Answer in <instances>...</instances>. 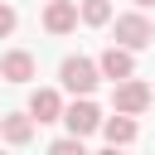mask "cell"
<instances>
[{
	"label": "cell",
	"mask_w": 155,
	"mask_h": 155,
	"mask_svg": "<svg viewBox=\"0 0 155 155\" xmlns=\"http://www.w3.org/2000/svg\"><path fill=\"white\" fill-rule=\"evenodd\" d=\"M111 34H116V48H126V53H136V48H150V44H155V24H150V15H140V10L116 15Z\"/></svg>",
	"instance_id": "obj_1"
},
{
	"label": "cell",
	"mask_w": 155,
	"mask_h": 155,
	"mask_svg": "<svg viewBox=\"0 0 155 155\" xmlns=\"http://www.w3.org/2000/svg\"><path fill=\"white\" fill-rule=\"evenodd\" d=\"M58 78H63V87H68L73 97H92V92H97V82H102L97 63H92V58H82V53H68V58L58 63Z\"/></svg>",
	"instance_id": "obj_2"
},
{
	"label": "cell",
	"mask_w": 155,
	"mask_h": 155,
	"mask_svg": "<svg viewBox=\"0 0 155 155\" xmlns=\"http://www.w3.org/2000/svg\"><path fill=\"white\" fill-rule=\"evenodd\" d=\"M111 107H116V116H140L145 107H150V87L140 82V78H126V82H116L111 87Z\"/></svg>",
	"instance_id": "obj_3"
},
{
	"label": "cell",
	"mask_w": 155,
	"mask_h": 155,
	"mask_svg": "<svg viewBox=\"0 0 155 155\" xmlns=\"http://www.w3.org/2000/svg\"><path fill=\"white\" fill-rule=\"evenodd\" d=\"M63 126H68V136H73V140H82V136L102 131V111H97L87 97H78L73 107H63Z\"/></svg>",
	"instance_id": "obj_4"
},
{
	"label": "cell",
	"mask_w": 155,
	"mask_h": 155,
	"mask_svg": "<svg viewBox=\"0 0 155 155\" xmlns=\"http://www.w3.org/2000/svg\"><path fill=\"white\" fill-rule=\"evenodd\" d=\"M34 126H44V121H63V97L53 92V87H34L29 92V111H24Z\"/></svg>",
	"instance_id": "obj_5"
},
{
	"label": "cell",
	"mask_w": 155,
	"mask_h": 155,
	"mask_svg": "<svg viewBox=\"0 0 155 155\" xmlns=\"http://www.w3.org/2000/svg\"><path fill=\"white\" fill-rule=\"evenodd\" d=\"M97 73L102 78H111V82H126V78H136V53H126V48H102V58H97Z\"/></svg>",
	"instance_id": "obj_6"
},
{
	"label": "cell",
	"mask_w": 155,
	"mask_h": 155,
	"mask_svg": "<svg viewBox=\"0 0 155 155\" xmlns=\"http://www.w3.org/2000/svg\"><path fill=\"white\" fill-rule=\"evenodd\" d=\"M44 29L48 34H73L78 29V0H48L44 5Z\"/></svg>",
	"instance_id": "obj_7"
},
{
	"label": "cell",
	"mask_w": 155,
	"mask_h": 155,
	"mask_svg": "<svg viewBox=\"0 0 155 155\" xmlns=\"http://www.w3.org/2000/svg\"><path fill=\"white\" fill-rule=\"evenodd\" d=\"M34 73H39V63H34L29 48H10V53H0V78H5V82H29Z\"/></svg>",
	"instance_id": "obj_8"
},
{
	"label": "cell",
	"mask_w": 155,
	"mask_h": 155,
	"mask_svg": "<svg viewBox=\"0 0 155 155\" xmlns=\"http://www.w3.org/2000/svg\"><path fill=\"white\" fill-rule=\"evenodd\" d=\"M0 140H5V145H29V140H34V121H29L24 111L0 116Z\"/></svg>",
	"instance_id": "obj_9"
},
{
	"label": "cell",
	"mask_w": 155,
	"mask_h": 155,
	"mask_svg": "<svg viewBox=\"0 0 155 155\" xmlns=\"http://www.w3.org/2000/svg\"><path fill=\"white\" fill-rule=\"evenodd\" d=\"M102 136H107L111 150H121V145L136 140V121H131V116H102Z\"/></svg>",
	"instance_id": "obj_10"
},
{
	"label": "cell",
	"mask_w": 155,
	"mask_h": 155,
	"mask_svg": "<svg viewBox=\"0 0 155 155\" xmlns=\"http://www.w3.org/2000/svg\"><path fill=\"white\" fill-rule=\"evenodd\" d=\"M78 19L92 24V29H97V24H111V0H82V5H78Z\"/></svg>",
	"instance_id": "obj_11"
},
{
	"label": "cell",
	"mask_w": 155,
	"mask_h": 155,
	"mask_svg": "<svg viewBox=\"0 0 155 155\" xmlns=\"http://www.w3.org/2000/svg\"><path fill=\"white\" fill-rule=\"evenodd\" d=\"M15 24H19L15 5H10V0H0V39H10V34H15Z\"/></svg>",
	"instance_id": "obj_12"
},
{
	"label": "cell",
	"mask_w": 155,
	"mask_h": 155,
	"mask_svg": "<svg viewBox=\"0 0 155 155\" xmlns=\"http://www.w3.org/2000/svg\"><path fill=\"white\" fill-rule=\"evenodd\" d=\"M48 155H87V145H82V140H73V136H63V140H53V145H48Z\"/></svg>",
	"instance_id": "obj_13"
},
{
	"label": "cell",
	"mask_w": 155,
	"mask_h": 155,
	"mask_svg": "<svg viewBox=\"0 0 155 155\" xmlns=\"http://www.w3.org/2000/svg\"><path fill=\"white\" fill-rule=\"evenodd\" d=\"M150 5H155V0H136V10H140V15H145V10H150Z\"/></svg>",
	"instance_id": "obj_14"
},
{
	"label": "cell",
	"mask_w": 155,
	"mask_h": 155,
	"mask_svg": "<svg viewBox=\"0 0 155 155\" xmlns=\"http://www.w3.org/2000/svg\"><path fill=\"white\" fill-rule=\"evenodd\" d=\"M97 155H121V150H111V145H107V150H97Z\"/></svg>",
	"instance_id": "obj_15"
},
{
	"label": "cell",
	"mask_w": 155,
	"mask_h": 155,
	"mask_svg": "<svg viewBox=\"0 0 155 155\" xmlns=\"http://www.w3.org/2000/svg\"><path fill=\"white\" fill-rule=\"evenodd\" d=\"M150 107H155V87H150Z\"/></svg>",
	"instance_id": "obj_16"
}]
</instances>
